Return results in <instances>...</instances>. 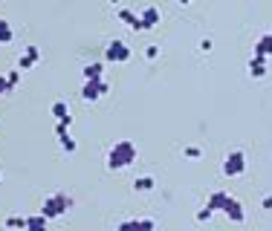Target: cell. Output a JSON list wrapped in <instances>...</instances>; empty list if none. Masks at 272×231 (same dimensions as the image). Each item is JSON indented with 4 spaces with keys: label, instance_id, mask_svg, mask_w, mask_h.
Returning a JSON list of instances; mask_svg holds the SVG:
<instances>
[{
    "label": "cell",
    "instance_id": "d4e9b609",
    "mask_svg": "<svg viewBox=\"0 0 272 231\" xmlns=\"http://www.w3.org/2000/svg\"><path fill=\"white\" fill-rule=\"evenodd\" d=\"M145 58H148V61H156V58H159V46L151 44L148 49H145Z\"/></svg>",
    "mask_w": 272,
    "mask_h": 231
},
{
    "label": "cell",
    "instance_id": "603a6c76",
    "mask_svg": "<svg viewBox=\"0 0 272 231\" xmlns=\"http://www.w3.org/2000/svg\"><path fill=\"white\" fill-rule=\"evenodd\" d=\"M212 217H214V211H212V208H206V205L197 211V222H209Z\"/></svg>",
    "mask_w": 272,
    "mask_h": 231
},
{
    "label": "cell",
    "instance_id": "44dd1931",
    "mask_svg": "<svg viewBox=\"0 0 272 231\" xmlns=\"http://www.w3.org/2000/svg\"><path fill=\"white\" fill-rule=\"evenodd\" d=\"M6 228H26V217H9L6 219Z\"/></svg>",
    "mask_w": 272,
    "mask_h": 231
},
{
    "label": "cell",
    "instance_id": "6da1fadb",
    "mask_svg": "<svg viewBox=\"0 0 272 231\" xmlns=\"http://www.w3.org/2000/svg\"><path fill=\"white\" fill-rule=\"evenodd\" d=\"M136 156H139L136 145H133L130 139H119V142H113V148L107 150L105 165L110 168V171H122V168L133 165V162H136Z\"/></svg>",
    "mask_w": 272,
    "mask_h": 231
},
{
    "label": "cell",
    "instance_id": "277c9868",
    "mask_svg": "<svg viewBox=\"0 0 272 231\" xmlns=\"http://www.w3.org/2000/svg\"><path fill=\"white\" fill-rule=\"evenodd\" d=\"M105 61H110V64H125V61H130V46L125 44V41H110V44L105 46Z\"/></svg>",
    "mask_w": 272,
    "mask_h": 231
},
{
    "label": "cell",
    "instance_id": "e0dca14e",
    "mask_svg": "<svg viewBox=\"0 0 272 231\" xmlns=\"http://www.w3.org/2000/svg\"><path fill=\"white\" fill-rule=\"evenodd\" d=\"M26 231H47V217L38 211L32 217H26Z\"/></svg>",
    "mask_w": 272,
    "mask_h": 231
},
{
    "label": "cell",
    "instance_id": "d6986e66",
    "mask_svg": "<svg viewBox=\"0 0 272 231\" xmlns=\"http://www.w3.org/2000/svg\"><path fill=\"white\" fill-rule=\"evenodd\" d=\"M12 38H15V32H12V23L0 18V44H9Z\"/></svg>",
    "mask_w": 272,
    "mask_h": 231
},
{
    "label": "cell",
    "instance_id": "ffe728a7",
    "mask_svg": "<svg viewBox=\"0 0 272 231\" xmlns=\"http://www.w3.org/2000/svg\"><path fill=\"white\" fill-rule=\"evenodd\" d=\"M183 156H186V159H200L203 150L197 148V145H183Z\"/></svg>",
    "mask_w": 272,
    "mask_h": 231
},
{
    "label": "cell",
    "instance_id": "30bf717a",
    "mask_svg": "<svg viewBox=\"0 0 272 231\" xmlns=\"http://www.w3.org/2000/svg\"><path fill=\"white\" fill-rule=\"evenodd\" d=\"M159 9L156 6H145L142 12H139V23H142V32H148V29H154L156 23H159Z\"/></svg>",
    "mask_w": 272,
    "mask_h": 231
},
{
    "label": "cell",
    "instance_id": "3957f363",
    "mask_svg": "<svg viewBox=\"0 0 272 231\" xmlns=\"http://www.w3.org/2000/svg\"><path fill=\"white\" fill-rule=\"evenodd\" d=\"M243 171H246V153H243V150L226 153V159H223V173L226 176H240Z\"/></svg>",
    "mask_w": 272,
    "mask_h": 231
},
{
    "label": "cell",
    "instance_id": "52a82bcc",
    "mask_svg": "<svg viewBox=\"0 0 272 231\" xmlns=\"http://www.w3.org/2000/svg\"><path fill=\"white\" fill-rule=\"evenodd\" d=\"M55 136H58V145L64 153H75V150H78V145H75V139L70 136V127L67 125H55Z\"/></svg>",
    "mask_w": 272,
    "mask_h": 231
},
{
    "label": "cell",
    "instance_id": "7a4b0ae2",
    "mask_svg": "<svg viewBox=\"0 0 272 231\" xmlns=\"http://www.w3.org/2000/svg\"><path fill=\"white\" fill-rule=\"evenodd\" d=\"M72 208V196L64 194V191H58V194H52L44 199V205H41V214L47 219H55V217H64L67 211Z\"/></svg>",
    "mask_w": 272,
    "mask_h": 231
},
{
    "label": "cell",
    "instance_id": "4316f807",
    "mask_svg": "<svg viewBox=\"0 0 272 231\" xmlns=\"http://www.w3.org/2000/svg\"><path fill=\"white\" fill-rule=\"evenodd\" d=\"M6 92H12L9 90V81H6V75H0V95H6Z\"/></svg>",
    "mask_w": 272,
    "mask_h": 231
},
{
    "label": "cell",
    "instance_id": "7c38bea8",
    "mask_svg": "<svg viewBox=\"0 0 272 231\" xmlns=\"http://www.w3.org/2000/svg\"><path fill=\"white\" fill-rule=\"evenodd\" d=\"M38 61H41V49H38V46H26V52H24L21 58H18V69L24 72V69L35 67Z\"/></svg>",
    "mask_w": 272,
    "mask_h": 231
},
{
    "label": "cell",
    "instance_id": "ac0fdd59",
    "mask_svg": "<svg viewBox=\"0 0 272 231\" xmlns=\"http://www.w3.org/2000/svg\"><path fill=\"white\" fill-rule=\"evenodd\" d=\"M226 196H229V191H214V194H209V199H206V208H212V211H220L226 202Z\"/></svg>",
    "mask_w": 272,
    "mask_h": 231
},
{
    "label": "cell",
    "instance_id": "4fadbf2b",
    "mask_svg": "<svg viewBox=\"0 0 272 231\" xmlns=\"http://www.w3.org/2000/svg\"><path fill=\"white\" fill-rule=\"evenodd\" d=\"M246 69H249V75H252V78H263V75L269 72V69H266V61H263V58H258V55L249 58Z\"/></svg>",
    "mask_w": 272,
    "mask_h": 231
},
{
    "label": "cell",
    "instance_id": "484cf974",
    "mask_svg": "<svg viewBox=\"0 0 272 231\" xmlns=\"http://www.w3.org/2000/svg\"><path fill=\"white\" fill-rule=\"evenodd\" d=\"M260 208H263V211H272V194H263V199H260Z\"/></svg>",
    "mask_w": 272,
    "mask_h": 231
},
{
    "label": "cell",
    "instance_id": "83f0119b",
    "mask_svg": "<svg viewBox=\"0 0 272 231\" xmlns=\"http://www.w3.org/2000/svg\"><path fill=\"white\" fill-rule=\"evenodd\" d=\"M177 3H179V6H189L191 0H177Z\"/></svg>",
    "mask_w": 272,
    "mask_h": 231
},
{
    "label": "cell",
    "instance_id": "7402d4cb",
    "mask_svg": "<svg viewBox=\"0 0 272 231\" xmlns=\"http://www.w3.org/2000/svg\"><path fill=\"white\" fill-rule=\"evenodd\" d=\"M6 81H9V90H15V87L21 84V69H12V72L6 75Z\"/></svg>",
    "mask_w": 272,
    "mask_h": 231
},
{
    "label": "cell",
    "instance_id": "8992f818",
    "mask_svg": "<svg viewBox=\"0 0 272 231\" xmlns=\"http://www.w3.org/2000/svg\"><path fill=\"white\" fill-rule=\"evenodd\" d=\"M220 211H223V214L232 219V222H237V225H240V222L246 219V211H243V205H240V202H237L232 194L226 196V202H223V208H220Z\"/></svg>",
    "mask_w": 272,
    "mask_h": 231
},
{
    "label": "cell",
    "instance_id": "cb8c5ba5",
    "mask_svg": "<svg viewBox=\"0 0 272 231\" xmlns=\"http://www.w3.org/2000/svg\"><path fill=\"white\" fill-rule=\"evenodd\" d=\"M197 49H200V52H212V49H214V41H212V38H200Z\"/></svg>",
    "mask_w": 272,
    "mask_h": 231
},
{
    "label": "cell",
    "instance_id": "2e32d148",
    "mask_svg": "<svg viewBox=\"0 0 272 231\" xmlns=\"http://www.w3.org/2000/svg\"><path fill=\"white\" fill-rule=\"evenodd\" d=\"M102 72H105V64H102V61H93V64H87V67L81 69L84 81H99L102 78Z\"/></svg>",
    "mask_w": 272,
    "mask_h": 231
},
{
    "label": "cell",
    "instance_id": "ba28073f",
    "mask_svg": "<svg viewBox=\"0 0 272 231\" xmlns=\"http://www.w3.org/2000/svg\"><path fill=\"white\" fill-rule=\"evenodd\" d=\"M252 55L263 58V61H266V58H272V32H263L258 41H255V46H252Z\"/></svg>",
    "mask_w": 272,
    "mask_h": 231
},
{
    "label": "cell",
    "instance_id": "9a60e30c",
    "mask_svg": "<svg viewBox=\"0 0 272 231\" xmlns=\"http://www.w3.org/2000/svg\"><path fill=\"white\" fill-rule=\"evenodd\" d=\"M130 185H133V191H136V194H148V191H154V188H156V179L145 173V176H136Z\"/></svg>",
    "mask_w": 272,
    "mask_h": 231
},
{
    "label": "cell",
    "instance_id": "9c48e42d",
    "mask_svg": "<svg viewBox=\"0 0 272 231\" xmlns=\"http://www.w3.org/2000/svg\"><path fill=\"white\" fill-rule=\"evenodd\" d=\"M116 231H156V222L154 219H125L119 222Z\"/></svg>",
    "mask_w": 272,
    "mask_h": 231
},
{
    "label": "cell",
    "instance_id": "5bb4252c",
    "mask_svg": "<svg viewBox=\"0 0 272 231\" xmlns=\"http://www.w3.org/2000/svg\"><path fill=\"white\" fill-rule=\"evenodd\" d=\"M119 21L125 23V26H130L133 32H142V23H139V15L130 9H119Z\"/></svg>",
    "mask_w": 272,
    "mask_h": 231
},
{
    "label": "cell",
    "instance_id": "8fae6325",
    "mask_svg": "<svg viewBox=\"0 0 272 231\" xmlns=\"http://www.w3.org/2000/svg\"><path fill=\"white\" fill-rule=\"evenodd\" d=\"M52 116H55V125H72V116H70V104L64 101V98H58V101L52 104Z\"/></svg>",
    "mask_w": 272,
    "mask_h": 231
},
{
    "label": "cell",
    "instance_id": "f546056e",
    "mask_svg": "<svg viewBox=\"0 0 272 231\" xmlns=\"http://www.w3.org/2000/svg\"><path fill=\"white\" fill-rule=\"evenodd\" d=\"M0 179H3V173H0Z\"/></svg>",
    "mask_w": 272,
    "mask_h": 231
},
{
    "label": "cell",
    "instance_id": "f1b7e54d",
    "mask_svg": "<svg viewBox=\"0 0 272 231\" xmlns=\"http://www.w3.org/2000/svg\"><path fill=\"white\" fill-rule=\"evenodd\" d=\"M110 3H119V0H110Z\"/></svg>",
    "mask_w": 272,
    "mask_h": 231
},
{
    "label": "cell",
    "instance_id": "5b68a950",
    "mask_svg": "<svg viewBox=\"0 0 272 231\" xmlns=\"http://www.w3.org/2000/svg\"><path fill=\"white\" fill-rule=\"evenodd\" d=\"M107 90H110V84H107L105 78H99V81H84L81 98H84V101H99V98H102Z\"/></svg>",
    "mask_w": 272,
    "mask_h": 231
}]
</instances>
